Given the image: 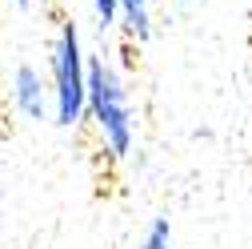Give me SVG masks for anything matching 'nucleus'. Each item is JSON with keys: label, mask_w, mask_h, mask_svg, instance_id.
<instances>
[{"label": "nucleus", "mask_w": 252, "mask_h": 249, "mask_svg": "<svg viewBox=\"0 0 252 249\" xmlns=\"http://www.w3.org/2000/svg\"><path fill=\"white\" fill-rule=\"evenodd\" d=\"M92 12H96L100 33H112L120 24V0H92Z\"/></svg>", "instance_id": "6"}, {"label": "nucleus", "mask_w": 252, "mask_h": 249, "mask_svg": "<svg viewBox=\"0 0 252 249\" xmlns=\"http://www.w3.org/2000/svg\"><path fill=\"white\" fill-rule=\"evenodd\" d=\"M88 121L112 161H124L136 141V113L120 69L104 56H88Z\"/></svg>", "instance_id": "1"}, {"label": "nucleus", "mask_w": 252, "mask_h": 249, "mask_svg": "<svg viewBox=\"0 0 252 249\" xmlns=\"http://www.w3.org/2000/svg\"><path fill=\"white\" fill-rule=\"evenodd\" d=\"M120 24L124 33H128V41H148L152 37V4L148 0H120Z\"/></svg>", "instance_id": "4"}, {"label": "nucleus", "mask_w": 252, "mask_h": 249, "mask_svg": "<svg viewBox=\"0 0 252 249\" xmlns=\"http://www.w3.org/2000/svg\"><path fill=\"white\" fill-rule=\"evenodd\" d=\"M52 124L60 129H76L88 117V56H84V41H80V24L72 16L60 20L56 37H52Z\"/></svg>", "instance_id": "2"}, {"label": "nucleus", "mask_w": 252, "mask_h": 249, "mask_svg": "<svg viewBox=\"0 0 252 249\" xmlns=\"http://www.w3.org/2000/svg\"><path fill=\"white\" fill-rule=\"evenodd\" d=\"M12 101L28 121H48L52 117V88L40 77V69H32V65H20L12 73Z\"/></svg>", "instance_id": "3"}, {"label": "nucleus", "mask_w": 252, "mask_h": 249, "mask_svg": "<svg viewBox=\"0 0 252 249\" xmlns=\"http://www.w3.org/2000/svg\"><path fill=\"white\" fill-rule=\"evenodd\" d=\"M180 4H188V0H180Z\"/></svg>", "instance_id": "8"}, {"label": "nucleus", "mask_w": 252, "mask_h": 249, "mask_svg": "<svg viewBox=\"0 0 252 249\" xmlns=\"http://www.w3.org/2000/svg\"><path fill=\"white\" fill-rule=\"evenodd\" d=\"M140 249H172V225H168V217H156V221L148 225Z\"/></svg>", "instance_id": "5"}, {"label": "nucleus", "mask_w": 252, "mask_h": 249, "mask_svg": "<svg viewBox=\"0 0 252 249\" xmlns=\"http://www.w3.org/2000/svg\"><path fill=\"white\" fill-rule=\"evenodd\" d=\"M12 4H16V8H32V0H12Z\"/></svg>", "instance_id": "7"}]
</instances>
